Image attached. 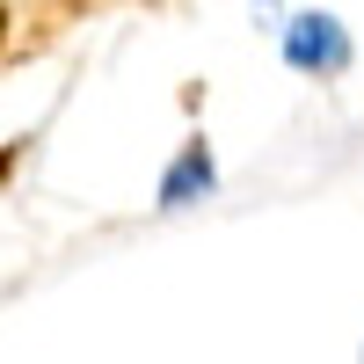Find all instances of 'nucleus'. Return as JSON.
Instances as JSON below:
<instances>
[{"mask_svg": "<svg viewBox=\"0 0 364 364\" xmlns=\"http://www.w3.org/2000/svg\"><path fill=\"white\" fill-rule=\"evenodd\" d=\"M284 66L306 73V80H336L350 73V29L328 15V8H306L284 22Z\"/></svg>", "mask_w": 364, "mask_h": 364, "instance_id": "f257e3e1", "label": "nucleus"}, {"mask_svg": "<svg viewBox=\"0 0 364 364\" xmlns=\"http://www.w3.org/2000/svg\"><path fill=\"white\" fill-rule=\"evenodd\" d=\"M0 29H8V15H0Z\"/></svg>", "mask_w": 364, "mask_h": 364, "instance_id": "7ed1b4c3", "label": "nucleus"}, {"mask_svg": "<svg viewBox=\"0 0 364 364\" xmlns=\"http://www.w3.org/2000/svg\"><path fill=\"white\" fill-rule=\"evenodd\" d=\"M211 190H219V161H211V146L204 139H190L182 154L168 161V175H161V211H190V204H204Z\"/></svg>", "mask_w": 364, "mask_h": 364, "instance_id": "f03ea898", "label": "nucleus"}]
</instances>
